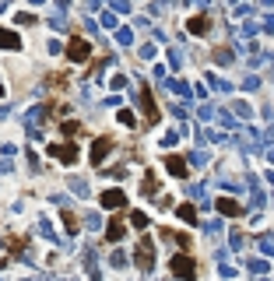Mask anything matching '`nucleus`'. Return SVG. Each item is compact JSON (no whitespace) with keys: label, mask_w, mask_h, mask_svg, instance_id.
<instances>
[{"label":"nucleus","mask_w":274,"mask_h":281,"mask_svg":"<svg viewBox=\"0 0 274 281\" xmlns=\"http://www.w3.org/2000/svg\"><path fill=\"white\" fill-rule=\"evenodd\" d=\"M67 56H70L74 64H85L88 56H91V42H85L81 35H74V39L67 42Z\"/></svg>","instance_id":"obj_1"},{"label":"nucleus","mask_w":274,"mask_h":281,"mask_svg":"<svg viewBox=\"0 0 274 281\" xmlns=\"http://www.w3.org/2000/svg\"><path fill=\"white\" fill-rule=\"evenodd\" d=\"M172 274H179L183 281H193L197 267H193V260H190L187 253H176V257H172Z\"/></svg>","instance_id":"obj_2"},{"label":"nucleus","mask_w":274,"mask_h":281,"mask_svg":"<svg viewBox=\"0 0 274 281\" xmlns=\"http://www.w3.org/2000/svg\"><path fill=\"white\" fill-rule=\"evenodd\" d=\"M50 155L60 158V162H74V158H78V144H74V141H67V144H50Z\"/></svg>","instance_id":"obj_3"},{"label":"nucleus","mask_w":274,"mask_h":281,"mask_svg":"<svg viewBox=\"0 0 274 281\" xmlns=\"http://www.w3.org/2000/svg\"><path fill=\"white\" fill-rule=\"evenodd\" d=\"M127 235V225H123V218H113L109 221V229H105V243H120Z\"/></svg>","instance_id":"obj_4"},{"label":"nucleus","mask_w":274,"mask_h":281,"mask_svg":"<svg viewBox=\"0 0 274 281\" xmlns=\"http://www.w3.org/2000/svg\"><path fill=\"white\" fill-rule=\"evenodd\" d=\"M109 151H113V141H109V137H99L95 148H91V165H99V162L109 155Z\"/></svg>","instance_id":"obj_5"},{"label":"nucleus","mask_w":274,"mask_h":281,"mask_svg":"<svg viewBox=\"0 0 274 281\" xmlns=\"http://www.w3.org/2000/svg\"><path fill=\"white\" fill-rule=\"evenodd\" d=\"M0 50H21L18 32H11V28H0Z\"/></svg>","instance_id":"obj_6"},{"label":"nucleus","mask_w":274,"mask_h":281,"mask_svg":"<svg viewBox=\"0 0 274 281\" xmlns=\"http://www.w3.org/2000/svg\"><path fill=\"white\" fill-rule=\"evenodd\" d=\"M102 204L113 211V208H123V204H127V197L120 194V190H105V194H102Z\"/></svg>","instance_id":"obj_7"},{"label":"nucleus","mask_w":274,"mask_h":281,"mask_svg":"<svg viewBox=\"0 0 274 281\" xmlns=\"http://www.w3.org/2000/svg\"><path fill=\"white\" fill-rule=\"evenodd\" d=\"M165 165H169V172H172V176H187V162H183V158H176V155H169V158H165Z\"/></svg>","instance_id":"obj_8"},{"label":"nucleus","mask_w":274,"mask_h":281,"mask_svg":"<svg viewBox=\"0 0 274 281\" xmlns=\"http://www.w3.org/2000/svg\"><path fill=\"white\" fill-rule=\"evenodd\" d=\"M141 102H144V113H148V120H158V109H155V99H151V92L144 88V95H141Z\"/></svg>","instance_id":"obj_9"},{"label":"nucleus","mask_w":274,"mask_h":281,"mask_svg":"<svg viewBox=\"0 0 274 281\" xmlns=\"http://www.w3.org/2000/svg\"><path fill=\"white\" fill-rule=\"evenodd\" d=\"M190 32L193 35H204L207 32V18H190Z\"/></svg>","instance_id":"obj_10"},{"label":"nucleus","mask_w":274,"mask_h":281,"mask_svg":"<svg viewBox=\"0 0 274 281\" xmlns=\"http://www.w3.org/2000/svg\"><path fill=\"white\" fill-rule=\"evenodd\" d=\"M218 211H222V215H239V204H236V200H225V197H222V200H218Z\"/></svg>","instance_id":"obj_11"},{"label":"nucleus","mask_w":274,"mask_h":281,"mask_svg":"<svg viewBox=\"0 0 274 281\" xmlns=\"http://www.w3.org/2000/svg\"><path fill=\"white\" fill-rule=\"evenodd\" d=\"M137 253H141V257H137V260H141V267H151V246L141 243V246H137Z\"/></svg>","instance_id":"obj_12"},{"label":"nucleus","mask_w":274,"mask_h":281,"mask_svg":"<svg viewBox=\"0 0 274 281\" xmlns=\"http://www.w3.org/2000/svg\"><path fill=\"white\" fill-rule=\"evenodd\" d=\"M179 218H183V221H197V211L190 208V204H183V208H179Z\"/></svg>","instance_id":"obj_13"},{"label":"nucleus","mask_w":274,"mask_h":281,"mask_svg":"<svg viewBox=\"0 0 274 281\" xmlns=\"http://www.w3.org/2000/svg\"><path fill=\"white\" fill-rule=\"evenodd\" d=\"M130 225H134V229H144V225H148V218H144L141 211H134V215H130Z\"/></svg>","instance_id":"obj_14"},{"label":"nucleus","mask_w":274,"mask_h":281,"mask_svg":"<svg viewBox=\"0 0 274 281\" xmlns=\"http://www.w3.org/2000/svg\"><path fill=\"white\" fill-rule=\"evenodd\" d=\"M64 225H67V232H78V218H74L70 211H64Z\"/></svg>","instance_id":"obj_15"},{"label":"nucleus","mask_w":274,"mask_h":281,"mask_svg":"<svg viewBox=\"0 0 274 281\" xmlns=\"http://www.w3.org/2000/svg\"><path fill=\"white\" fill-rule=\"evenodd\" d=\"M64 130H67V134L74 137V134H78V130H81V123H74V120H70V123H64Z\"/></svg>","instance_id":"obj_16"},{"label":"nucleus","mask_w":274,"mask_h":281,"mask_svg":"<svg viewBox=\"0 0 274 281\" xmlns=\"http://www.w3.org/2000/svg\"><path fill=\"white\" fill-rule=\"evenodd\" d=\"M0 95H4V84H0Z\"/></svg>","instance_id":"obj_17"}]
</instances>
